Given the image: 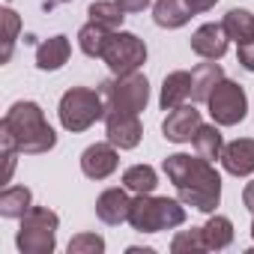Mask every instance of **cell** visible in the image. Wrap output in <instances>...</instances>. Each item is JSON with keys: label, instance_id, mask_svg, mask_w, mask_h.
I'll return each mask as SVG.
<instances>
[{"label": "cell", "instance_id": "d4e9b609", "mask_svg": "<svg viewBox=\"0 0 254 254\" xmlns=\"http://www.w3.org/2000/svg\"><path fill=\"white\" fill-rule=\"evenodd\" d=\"M87 15H90V21H96L108 30H120L123 18H126V12L117 6V0H96V3H90Z\"/></svg>", "mask_w": 254, "mask_h": 254}, {"label": "cell", "instance_id": "83f0119b", "mask_svg": "<svg viewBox=\"0 0 254 254\" xmlns=\"http://www.w3.org/2000/svg\"><path fill=\"white\" fill-rule=\"evenodd\" d=\"M66 251L69 254H102L105 251V239L99 233H78V236L69 239Z\"/></svg>", "mask_w": 254, "mask_h": 254}, {"label": "cell", "instance_id": "30bf717a", "mask_svg": "<svg viewBox=\"0 0 254 254\" xmlns=\"http://www.w3.org/2000/svg\"><path fill=\"white\" fill-rule=\"evenodd\" d=\"M200 111L194 105H180L174 111H168L165 123H162V135L171 144H189L194 138V132L200 129Z\"/></svg>", "mask_w": 254, "mask_h": 254}, {"label": "cell", "instance_id": "5bb4252c", "mask_svg": "<svg viewBox=\"0 0 254 254\" xmlns=\"http://www.w3.org/2000/svg\"><path fill=\"white\" fill-rule=\"evenodd\" d=\"M218 162L230 177L254 174V138H236V141L224 144V153Z\"/></svg>", "mask_w": 254, "mask_h": 254}, {"label": "cell", "instance_id": "484cf974", "mask_svg": "<svg viewBox=\"0 0 254 254\" xmlns=\"http://www.w3.org/2000/svg\"><path fill=\"white\" fill-rule=\"evenodd\" d=\"M0 21H3V54H0V60L9 63V57L15 51V39L21 33V18L15 15L12 6H3V9H0Z\"/></svg>", "mask_w": 254, "mask_h": 254}, {"label": "cell", "instance_id": "3957f363", "mask_svg": "<svg viewBox=\"0 0 254 254\" xmlns=\"http://www.w3.org/2000/svg\"><path fill=\"white\" fill-rule=\"evenodd\" d=\"M129 224L138 233H159V230H174L186 224V203L177 197H156V194H138L132 200Z\"/></svg>", "mask_w": 254, "mask_h": 254}, {"label": "cell", "instance_id": "7402d4cb", "mask_svg": "<svg viewBox=\"0 0 254 254\" xmlns=\"http://www.w3.org/2000/svg\"><path fill=\"white\" fill-rule=\"evenodd\" d=\"M123 186L132 194H153L159 186V174L153 165H132L123 171Z\"/></svg>", "mask_w": 254, "mask_h": 254}, {"label": "cell", "instance_id": "5b68a950", "mask_svg": "<svg viewBox=\"0 0 254 254\" xmlns=\"http://www.w3.org/2000/svg\"><path fill=\"white\" fill-rule=\"evenodd\" d=\"M57 227L60 215L48 206H30V212L21 218V227L15 233V245L21 254H51L57 248Z\"/></svg>", "mask_w": 254, "mask_h": 254}, {"label": "cell", "instance_id": "1f68e13d", "mask_svg": "<svg viewBox=\"0 0 254 254\" xmlns=\"http://www.w3.org/2000/svg\"><path fill=\"white\" fill-rule=\"evenodd\" d=\"M242 203H245V206H248V209L254 212V180H251V183H248V186L242 189Z\"/></svg>", "mask_w": 254, "mask_h": 254}, {"label": "cell", "instance_id": "d6986e66", "mask_svg": "<svg viewBox=\"0 0 254 254\" xmlns=\"http://www.w3.org/2000/svg\"><path fill=\"white\" fill-rule=\"evenodd\" d=\"M33 206V191L27 186H6L0 191V215L3 218H24Z\"/></svg>", "mask_w": 254, "mask_h": 254}, {"label": "cell", "instance_id": "8fae6325", "mask_svg": "<svg viewBox=\"0 0 254 254\" xmlns=\"http://www.w3.org/2000/svg\"><path fill=\"white\" fill-rule=\"evenodd\" d=\"M120 165V156H117V147L111 141L105 144H90L84 153H81V171L84 177L90 180H108Z\"/></svg>", "mask_w": 254, "mask_h": 254}, {"label": "cell", "instance_id": "6da1fadb", "mask_svg": "<svg viewBox=\"0 0 254 254\" xmlns=\"http://www.w3.org/2000/svg\"><path fill=\"white\" fill-rule=\"evenodd\" d=\"M162 171L168 174V180L177 189V197L197 209L212 215L215 206L221 203V174L215 171V165L203 156H186V153H174L165 159Z\"/></svg>", "mask_w": 254, "mask_h": 254}, {"label": "cell", "instance_id": "9c48e42d", "mask_svg": "<svg viewBox=\"0 0 254 254\" xmlns=\"http://www.w3.org/2000/svg\"><path fill=\"white\" fill-rule=\"evenodd\" d=\"M105 135L117 150H135L144 138L141 117L132 111H105Z\"/></svg>", "mask_w": 254, "mask_h": 254}, {"label": "cell", "instance_id": "52a82bcc", "mask_svg": "<svg viewBox=\"0 0 254 254\" xmlns=\"http://www.w3.org/2000/svg\"><path fill=\"white\" fill-rule=\"evenodd\" d=\"M102 60L108 63L111 75H132L141 72V66L147 63V45L129 30H114Z\"/></svg>", "mask_w": 254, "mask_h": 254}, {"label": "cell", "instance_id": "ba28073f", "mask_svg": "<svg viewBox=\"0 0 254 254\" xmlns=\"http://www.w3.org/2000/svg\"><path fill=\"white\" fill-rule=\"evenodd\" d=\"M206 108H209L212 123H218V126H236V123H242L245 114H248V96H245V90H242L236 81L224 78V81L209 93Z\"/></svg>", "mask_w": 254, "mask_h": 254}, {"label": "cell", "instance_id": "277c9868", "mask_svg": "<svg viewBox=\"0 0 254 254\" xmlns=\"http://www.w3.org/2000/svg\"><path fill=\"white\" fill-rule=\"evenodd\" d=\"M105 99L99 90H90V87H72L60 96V105H57V117H60V126L66 132L78 135V132H87L96 120H105Z\"/></svg>", "mask_w": 254, "mask_h": 254}, {"label": "cell", "instance_id": "836d02e7", "mask_svg": "<svg viewBox=\"0 0 254 254\" xmlns=\"http://www.w3.org/2000/svg\"><path fill=\"white\" fill-rule=\"evenodd\" d=\"M251 239H254V218H251Z\"/></svg>", "mask_w": 254, "mask_h": 254}, {"label": "cell", "instance_id": "d6a6232c", "mask_svg": "<svg viewBox=\"0 0 254 254\" xmlns=\"http://www.w3.org/2000/svg\"><path fill=\"white\" fill-rule=\"evenodd\" d=\"M129 254H153V248H138V245H132Z\"/></svg>", "mask_w": 254, "mask_h": 254}, {"label": "cell", "instance_id": "7a4b0ae2", "mask_svg": "<svg viewBox=\"0 0 254 254\" xmlns=\"http://www.w3.org/2000/svg\"><path fill=\"white\" fill-rule=\"evenodd\" d=\"M0 132L12 135L24 156H42L57 144V135L45 120V111L36 102H15L0 123Z\"/></svg>", "mask_w": 254, "mask_h": 254}, {"label": "cell", "instance_id": "f1b7e54d", "mask_svg": "<svg viewBox=\"0 0 254 254\" xmlns=\"http://www.w3.org/2000/svg\"><path fill=\"white\" fill-rule=\"evenodd\" d=\"M236 60L245 72H254V42H245L236 48Z\"/></svg>", "mask_w": 254, "mask_h": 254}, {"label": "cell", "instance_id": "9a60e30c", "mask_svg": "<svg viewBox=\"0 0 254 254\" xmlns=\"http://www.w3.org/2000/svg\"><path fill=\"white\" fill-rule=\"evenodd\" d=\"M69 54H72L69 36L57 33V36L39 42V48H36V69L39 72H57V69H63L69 63Z\"/></svg>", "mask_w": 254, "mask_h": 254}, {"label": "cell", "instance_id": "ac0fdd59", "mask_svg": "<svg viewBox=\"0 0 254 254\" xmlns=\"http://www.w3.org/2000/svg\"><path fill=\"white\" fill-rule=\"evenodd\" d=\"M153 21L165 30H177L191 21V9L186 6V0H156L153 3Z\"/></svg>", "mask_w": 254, "mask_h": 254}, {"label": "cell", "instance_id": "7c38bea8", "mask_svg": "<svg viewBox=\"0 0 254 254\" xmlns=\"http://www.w3.org/2000/svg\"><path fill=\"white\" fill-rule=\"evenodd\" d=\"M129 212H132V197H129V189H105L99 197H96V215L102 224H123L129 221Z\"/></svg>", "mask_w": 254, "mask_h": 254}, {"label": "cell", "instance_id": "4316f807", "mask_svg": "<svg viewBox=\"0 0 254 254\" xmlns=\"http://www.w3.org/2000/svg\"><path fill=\"white\" fill-rule=\"evenodd\" d=\"M171 251L174 254H200L206 251V239H203V227H191V230H180L171 239Z\"/></svg>", "mask_w": 254, "mask_h": 254}, {"label": "cell", "instance_id": "4dcf8cb0", "mask_svg": "<svg viewBox=\"0 0 254 254\" xmlns=\"http://www.w3.org/2000/svg\"><path fill=\"white\" fill-rule=\"evenodd\" d=\"M218 0H186V6L191 9V15H200V12H209Z\"/></svg>", "mask_w": 254, "mask_h": 254}, {"label": "cell", "instance_id": "e0dca14e", "mask_svg": "<svg viewBox=\"0 0 254 254\" xmlns=\"http://www.w3.org/2000/svg\"><path fill=\"white\" fill-rule=\"evenodd\" d=\"M191 99V72H171L165 75L162 81V96H159V105L162 111H174L180 105H186Z\"/></svg>", "mask_w": 254, "mask_h": 254}, {"label": "cell", "instance_id": "2e32d148", "mask_svg": "<svg viewBox=\"0 0 254 254\" xmlns=\"http://www.w3.org/2000/svg\"><path fill=\"white\" fill-rule=\"evenodd\" d=\"M221 81H224L221 63H215V60L197 63V66L191 69V102H203V105H206L209 93H212Z\"/></svg>", "mask_w": 254, "mask_h": 254}, {"label": "cell", "instance_id": "603a6c76", "mask_svg": "<svg viewBox=\"0 0 254 254\" xmlns=\"http://www.w3.org/2000/svg\"><path fill=\"white\" fill-rule=\"evenodd\" d=\"M111 33H114V30H108V27H102V24H96V21H87V24L78 30V45H81V51H84L87 57H102L105 48H108V42H111Z\"/></svg>", "mask_w": 254, "mask_h": 254}, {"label": "cell", "instance_id": "cb8c5ba5", "mask_svg": "<svg viewBox=\"0 0 254 254\" xmlns=\"http://www.w3.org/2000/svg\"><path fill=\"white\" fill-rule=\"evenodd\" d=\"M221 24H224V33H227L236 45L254 42V15H251L248 9H230Z\"/></svg>", "mask_w": 254, "mask_h": 254}, {"label": "cell", "instance_id": "4fadbf2b", "mask_svg": "<svg viewBox=\"0 0 254 254\" xmlns=\"http://www.w3.org/2000/svg\"><path fill=\"white\" fill-rule=\"evenodd\" d=\"M230 36L224 33V24H200L191 33V51L203 60H221L227 54Z\"/></svg>", "mask_w": 254, "mask_h": 254}, {"label": "cell", "instance_id": "44dd1931", "mask_svg": "<svg viewBox=\"0 0 254 254\" xmlns=\"http://www.w3.org/2000/svg\"><path fill=\"white\" fill-rule=\"evenodd\" d=\"M203 239H206V251H224L233 242V221L227 215L212 212L209 221L203 224Z\"/></svg>", "mask_w": 254, "mask_h": 254}, {"label": "cell", "instance_id": "ffe728a7", "mask_svg": "<svg viewBox=\"0 0 254 254\" xmlns=\"http://www.w3.org/2000/svg\"><path fill=\"white\" fill-rule=\"evenodd\" d=\"M191 147H194L197 156H203V159H209V162L221 159V153H224V138H221V132H218V123H200V129H197L194 138H191Z\"/></svg>", "mask_w": 254, "mask_h": 254}, {"label": "cell", "instance_id": "e575fe53", "mask_svg": "<svg viewBox=\"0 0 254 254\" xmlns=\"http://www.w3.org/2000/svg\"><path fill=\"white\" fill-rule=\"evenodd\" d=\"M54 3H72V0H54Z\"/></svg>", "mask_w": 254, "mask_h": 254}, {"label": "cell", "instance_id": "8992f818", "mask_svg": "<svg viewBox=\"0 0 254 254\" xmlns=\"http://www.w3.org/2000/svg\"><path fill=\"white\" fill-rule=\"evenodd\" d=\"M99 93H102L108 111H132V114H141L147 108V102H150V81L141 72L114 75L111 81H105L99 87Z\"/></svg>", "mask_w": 254, "mask_h": 254}, {"label": "cell", "instance_id": "f546056e", "mask_svg": "<svg viewBox=\"0 0 254 254\" xmlns=\"http://www.w3.org/2000/svg\"><path fill=\"white\" fill-rule=\"evenodd\" d=\"M150 3H153V0H117V6L123 12H144Z\"/></svg>", "mask_w": 254, "mask_h": 254}]
</instances>
